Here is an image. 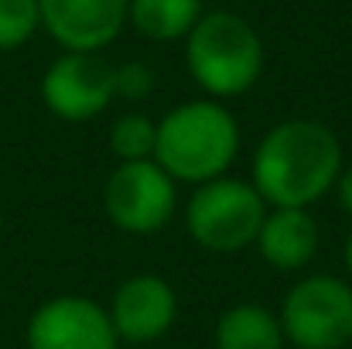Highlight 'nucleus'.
Returning a JSON list of instances; mask_svg holds the SVG:
<instances>
[{
  "instance_id": "1a4fd4ad",
  "label": "nucleus",
  "mask_w": 352,
  "mask_h": 349,
  "mask_svg": "<svg viewBox=\"0 0 352 349\" xmlns=\"http://www.w3.org/2000/svg\"><path fill=\"white\" fill-rule=\"evenodd\" d=\"M117 329L120 346H151L161 343L178 322V291L161 274H130L123 277L107 305Z\"/></svg>"
},
{
  "instance_id": "f03ea898",
  "label": "nucleus",
  "mask_w": 352,
  "mask_h": 349,
  "mask_svg": "<svg viewBox=\"0 0 352 349\" xmlns=\"http://www.w3.org/2000/svg\"><path fill=\"white\" fill-rule=\"evenodd\" d=\"M239 120L236 114L209 96L185 100L157 120L154 161L178 185H206L230 175L239 158Z\"/></svg>"
},
{
  "instance_id": "4468645a",
  "label": "nucleus",
  "mask_w": 352,
  "mask_h": 349,
  "mask_svg": "<svg viewBox=\"0 0 352 349\" xmlns=\"http://www.w3.org/2000/svg\"><path fill=\"white\" fill-rule=\"evenodd\" d=\"M110 154L120 161H151L157 144V120L144 110H126L110 123Z\"/></svg>"
},
{
  "instance_id": "0eeeda50",
  "label": "nucleus",
  "mask_w": 352,
  "mask_h": 349,
  "mask_svg": "<svg viewBox=\"0 0 352 349\" xmlns=\"http://www.w3.org/2000/svg\"><path fill=\"white\" fill-rule=\"evenodd\" d=\"M45 110L62 123H89L117 103L113 62L103 52H62L38 83Z\"/></svg>"
},
{
  "instance_id": "7ed1b4c3",
  "label": "nucleus",
  "mask_w": 352,
  "mask_h": 349,
  "mask_svg": "<svg viewBox=\"0 0 352 349\" xmlns=\"http://www.w3.org/2000/svg\"><path fill=\"white\" fill-rule=\"evenodd\" d=\"M267 65L260 31L236 10H206L185 38V69L209 100L246 96Z\"/></svg>"
},
{
  "instance_id": "dca6fc26",
  "label": "nucleus",
  "mask_w": 352,
  "mask_h": 349,
  "mask_svg": "<svg viewBox=\"0 0 352 349\" xmlns=\"http://www.w3.org/2000/svg\"><path fill=\"white\" fill-rule=\"evenodd\" d=\"M113 86H117V100L123 103H144L154 96L157 89V76L147 62H120L113 65Z\"/></svg>"
},
{
  "instance_id": "6ab92c4d",
  "label": "nucleus",
  "mask_w": 352,
  "mask_h": 349,
  "mask_svg": "<svg viewBox=\"0 0 352 349\" xmlns=\"http://www.w3.org/2000/svg\"><path fill=\"white\" fill-rule=\"evenodd\" d=\"M0 236H3V209H0Z\"/></svg>"
},
{
  "instance_id": "9d476101",
  "label": "nucleus",
  "mask_w": 352,
  "mask_h": 349,
  "mask_svg": "<svg viewBox=\"0 0 352 349\" xmlns=\"http://www.w3.org/2000/svg\"><path fill=\"white\" fill-rule=\"evenodd\" d=\"M38 10L62 52H103L123 34L130 0H38Z\"/></svg>"
},
{
  "instance_id": "2eb2a0df",
  "label": "nucleus",
  "mask_w": 352,
  "mask_h": 349,
  "mask_svg": "<svg viewBox=\"0 0 352 349\" xmlns=\"http://www.w3.org/2000/svg\"><path fill=\"white\" fill-rule=\"evenodd\" d=\"M41 31L38 0H0V52L24 48Z\"/></svg>"
},
{
  "instance_id": "6e6552de",
  "label": "nucleus",
  "mask_w": 352,
  "mask_h": 349,
  "mask_svg": "<svg viewBox=\"0 0 352 349\" xmlns=\"http://www.w3.org/2000/svg\"><path fill=\"white\" fill-rule=\"evenodd\" d=\"M28 349H120L103 302L89 295H52L24 322Z\"/></svg>"
},
{
  "instance_id": "20e7f679",
  "label": "nucleus",
  "mask_w": 352,
  "mask_h": 349,
  "mask_svg": "<svg viewBox=\"0 0 352 349\" xmlns=\"http://www.w3.org/2000/svg\"><path fill=\"white\" fill-rule=\"evenodd\" d=\"M267 216V202L250 185V178H212L195 185L185 202V230L195 246L209 253H239L250 250L260 223Z\"/></svg>"
},
{
  "instance_id": "a211bd4d",
  "label": "nucleus",
  "mask_w": 352,
  "mask_h": 349,
  "mask_svg": "<svg viewBox=\"0 0 352 349\" xmlns=\"http://www.w3.org/2000/svg\"><path fill=\"white\" fill-rule=\"evenodd\" d=\"M342 264H346V277L352 281V230H349V240H346V246H342Z\"/></svg>"
},
{
  "instance_id": "f257e3e1",
  "label": "nucleus",
  "mask_w": 352,
  "mask_h": 349,
  "mask_svg": "<svg viewBox=\"0 0 352 349\" xmlns=\"http://www.w3.org/2000/svg\"><path fill=\"white\" fill-rule=\"evenodd\" d=\"M342 165L346 151L329 123L315 116H287L256 140L250 185L267 209H311L332 195Z\"/></svg>"
},
{
  "instance_id": "f3484780",
  "label": "nucleus",
  "mask_w": 352,
  "mask_h": 349,
  "mask_svg": "<svg viewBox=\"0 0 352 349\" xmlns=\"http://www.w3.org/2000/svg\"><path fill=\"white\" fill-rule=\"evenodd\" d=\"M332 195H336L339 209H342V213L352 220V161H346V165H342V171H339V178H336Z\"/></svg>"
},
{
  "instance_id": "39448f33",
  "label": "nucleus",
  "mask_w": 352,
  "mask_h": 349,
  "mask_svg": "<svg viewBox=\"0 0 352 349\" xmlns=\"http://www.w3.org/2000/svg\"><path fill=\"white\" fill-rule=\"evenodd\" d=\"M291 349H346L352 343V281L339 274H301L277 308Z\"/></svg>"
},
{
  "instance_id": "423d86ee",
  "label": "nucleus",
  "mask_w": 352,
  "mask_h": 349,
  "mask_svg": "<svg viewBox=\"0 0 352 349\" xmlns=\"http://www.w3.org/2000/svg\"><path fill=\"white\" fill-rule=\"evenodd\" d=\"M182 185L151 158V161H120L103 182V213L126 236L161 233L182 206Z\"/></svg>"
},
{
  "instance_id": "ddd939ff",
  "label": "nucleus",
  "mask_w": 352,
  "mask_h": 349,
  "mask_svg": "<svg viewBox=\"0 0 352 349\" xmlns=\"http://www.w3.org/2000/svg\"><path fill=\"white\" fill-rule=\"evenodd\" d=\"M202 14V0H130L126 24L147 41L171 45L185 41Z\"/></svg>"
},
{
  "instance_id": "f8f14e48",
  "label": "nucleus",
  "mask_w": 352,
  "mask_h": 349,
  "mask_svg": "<svg viewBox=\"0 0 352 349\" xmlns=\"http://www.w3.org/2000/svg\"><path fill=\"white\" fill-rule=\"evenodd\" d=\"M216 349H287L280 319L274 308L256 302H236L219 312L212 326Z\"/></svg>"
},
{
  "instance_id": "9b49d317",
  "label": "nucleus",
  "mask_w": 352,
  "mask_h": 349,
  "mask_svg": "<svg viewBox=\"0 0 352 349\" xmlns=\"http://www.w3.org/2000/svg\"><path fill=\"white\" fill-rule=\"evenodd\" d=\"M322 246V226L311 209H267L253 250L280 274H301L315 264Z\"/></svg>"
}]
</instances>
